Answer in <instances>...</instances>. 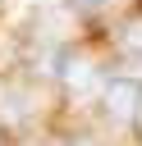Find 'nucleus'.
<instances>
[{
  "instance_id": "obj_1",
  "label": "nucleus",
  "mask_w": 142,
  "mask_h": 146,
  "mask_svg": "<svg viewBox=\"0 0 142 146\" xmlns=\"http://www.w3.org/2000/svg\"><path fill=\"white\" fill-rule=\"evenodd\" d=\"M101 100H105L110 119H133L142 110V82L137 78H110L105 91H101Z\"/></svg>"
},
{
  "instance_id": "obj_2",
  "label": "nucleus",
  "mask_w": 142,
  "mask_h": 146,
  "mask_svg": "<svg viewBox=\"0 0 142 146\" xmlns=\"http://www.w3.org/2000/svg\"><path fill=\"white\" fill-rule=\"evenodd\" d=\"M60 73H64V82H69L73 91H87V87L96 82V68H92L87 55H64V59H60Z\"/></svg>"
},
{
  "instance_id": "obj_3",
  "label": "nucleus",
  "mask_w": 142,
  "mask_h": 146,
  "mask_svg": "<svg viewBox=\"0 0 142 146\" xmlns=\"http://www.w3.org/2000/svg\"><path fill=\"white\" fill-rule=\"evenodd\" d=\"M124 50H133V55H142V23H133V27L124 32Z\"/></svg>"
}]
</instances>
